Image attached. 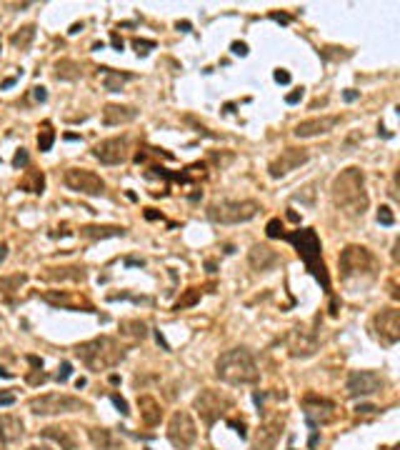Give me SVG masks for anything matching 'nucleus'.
<instances>
[{
  "mask_svg": "<svg viewBox=\"0 0 400 450\" xmlns=\"http://www.w3.org/2000/svg\"><path fill=\"white\" fill-rule=\"evenodd\" d=\"M333 203L345 213V215H363L368 210V190H365V175L360 168H345L340 175H335L333 188H330Z\"/></svg>",
  "mask_w": 400,
  "mask_h": 450,
  "instance_id": "nucleus-1",
  "label": "nucleus"
},
{
  "mask_svg": "<svg viewBox=\"0 0 400 450\" xmlns=\"http://www.w3.org/2000/svg\"><path fill=\"white\" fill-rule=\"evenodd\" d=\"M215 375L225 383V385H255L260 380V368L253 358L250 350L245 348H233L225 350L218 360H215Z\"/></svg>",
  "mask_w": 400,
  "mask_h": 450,
  "instance_id": "nucleus-2",
  "label": "nucleus"
},
{
  "mask_svg": "<svg viewBox=\"0 0 400 450\" xmlns=\"http://www.w3.org/2000/svg\"><path fill=\"white\" fill-rule=\"evenodd\" d=\"M75 355L80 358V363L93 370V373H100V370H110L115 368L123 358H125V350L118 345V340L108 338V335H100V338H93V340H85L75 348Z\"/></svg>",
  "mask_w": 400,
  "mask_h": 450,
  "instance_id": "nucleus-3",
  "label": "nucleus"
},
{
  "mask_svg": "<svg viewBox=\"0 0 400 450\" xmlns=\"http://www.w3.org/2000/svg\"><path fill=\"white\" fill-rule=\"evenodd\" d=\"M288 243H293L295 245V250H298V255L303 258V263H305V268L315 275V280L328 290L330 288V280H328V273H325V265H323V260H320V238H318V233L313 230V228H300V230H293V233H288V235H283Z\"/></svg>",
  "mask_w": 400,
  "mask_h": 450,
  "instance_id": "nucleus-4",
  "label": "nucleus"
},
{
  "mask_svg": "<svg viewBox=\"0 0 400 450\" xmlns=\"http://www.w3.org/2000/svg\"><path fill=\"white\" fill-rule=\"evenodd\" d=\"M260 213L258 200H215L208 205V220L215 225H238L248 223Z\"/></svg>",
  "mask_w": 400,
  "mask_h": 450,
  "instance_id": "nucleus-5",
  "label": "nucleus"
},
{
  "mask_svg": "<svg viewBox=\"0 0 400 450\" xmlns=\"http://www.w3.org/2000/svg\"><path fill=\"white\" fill-rule=\"evenodd\" d=\"M360 275H375V255L363 245H348L340 253V278L353 280Z\"/></svg>",
  "mask_w": 400,
  "mask_h": 450,
  "instance_id": "nucleus-6",
  "label": "nucleus"
},
{
  "mask_svg": "<svg viewBox=\"0 0 400 450\" xmlns=\"http://www.w3.org/2000/svg\"><path fill=\"white\" fill-rule=\"evenodd\" d=\"M28 408L35 415H63V413L88 410V403H83L80 398H73L68 393H45L40 398H33L28 403Z\"/></svg>",
  "mask_w": 400,
  "mask_h": 450,
  "instance_id": "nucleus-7",
  "label": "nucleus"
},
{
  "mask_svg": "<svg viewBox=\"0 0 400 450\" xmlns=\"http://www.w3.org/2000/svg\"><path fill=\"white\" fill-rule=\"evenodd\" d=\"M193 405H195V410L200 413V418H203L205 425H215V420H218L225 410L233 408V398L225 395V393H220V390L205 388V390H200V393L195 395V403H193Z\"/></svg>",
  "mask_w": 400,
  "mask_h": 450,
  "instance_id": "nucleus-8",
  "label": "nucleus"
},
{
  "mask_svg": "<svg viewBox=\"0 0 400 450\" xmlns=\"http://www.w3.org/2000/svg\"><path fill=\"white\" fill-rule=\"evenodd\" d=\"M195 438H198V428H195V420L190 418V413L175 410L170 423H168V440L173 443V448L188 450V448H193Z\"/></svg>",
  "mask_w": 400,
  "mask_h": 450,
  "instance_id": "nucleus-9",
  "label": "nucleus"
},
{
  "mask_svg": "<svg viewBox=\"0 0 400 450\" xmlns=\"http://www.w3.org/2000/svg\"><path fill=\"white\" fill-rule=\"evenodd\" d=\"M65 185L73 190V193H80V195H103L105 193V183L100 175H95L93 170H85V168H70L65 170Z\"/></svg>",
  "mask_w": 400,
  "mask_h": 450,
  "instance_id": "nucleus-10",
  "label": "nucleus"
},
{
  "mask_svg": "<svg viewBox=\"0 0 400 450\" xmlns=\"http://www.w3.org/2000/svg\"><path fill=\"white\" fill-rule=\"evenodd\" d=\"M383 388H385V378L375 370H353L345 383V390L350 398H365V395L380 393Z\"/></svg>",
  "mask_w": 400,
  "mask_h": 450,
  "instance_id": "nucleus-11",
  "label": "nucleus"
},
{
  "mask_svg": "<svg viewBox=\"0 0 400 450\" xmlns=\"http://www.w3.org/2000/svg\"><path fill=\"white\" fill-rule=\"evenodd\" d=\"M285 343H288L290 355H293V358H300V360L315 355V353H318V345H320L318 333L310 330L308 325H295V328L288 333V340H285Z\"/></svg>",
  "mask_w": 400,
  "mask_h": 450,
  "instance_id": "nucleus-12",
  "label": "nucleus"
},
{
  "mask_svg": "<svg viewBox=\"0 0 400 450\" xmlns=\"http://www.w3.org/2000/svg\"><path fill=\"white\" fill-rule=\"evenodd\" d=\"M93 155H95L103 165H120V163H125L128 155H130V143H128L125 135H120V138H105V140H100V143L93 148Z\"/></svg>",
  "mask_w": 400,
  "mask_h": 450,
  "instance_id": "nucleus-13",
  "label": "nucleus"
},
{
  "mask_svg": "<svg viewBox=\"0 0 400 450\" xmlns=\"http://www.w3.org/2000/svg\"><path fill=\"white\" fill-rule=\"evenodd\" d=\"M308 160H310V153L305 148H285V150H280L278 158L270 160L268 173H270V178H283V175L298 170L300 165H305Z\"/></svg>",
  "mask_w": 400,
  "mask_h": 450,
  "instance_id": "nucleus-14",
  "label": "nucleus"
},
{
  "mask_svg": "<svg viewBox=\"0 0 400 450\" xmlns=\"http://www.w3.org/2000/svg\"><path fill=\"white\" fill-rule=\"evenodd\" d=\"M373 328H375V335L380 338V343L395 345L400 340V310H395V308L380 310L373 318Z\"/></svg>",
  "mask_w": 400,
  "mask_h": 450,
  "instance_id": "nucleus-15",
  "label": "nucleus"
},
{
  "mask_svg": "<svg viewBox=\"0 0 400 450\" xmlns=\"http://www.w3.org/2000/svg\"><path fill=\"white\" fill-rule=\"evenodd\" d=\"M340 123L338 115H320V118H308V120H300L295 125V135L298 138H315V135H328L335 130V125Z\"/></svg>",
  "mask_w": 400,
  "mask_h": 450,
  "instance_id": "nucleus-16",
  "label": "nucleus"
},
{
  "mask_svg": "<svg viewBox=\"0 0 400 450\" xmlns=\"http://www.w3.org/2000/svg\"><path fill=\"white\" fill-rule=\"evenodd\" d=\"M333 410H335V405L328 403V400H323V398H315V395L305 398V418H308V425H310L313 430H318V423H320V425L330 423L333 415H335Z\"/></svg>",
  "mask_w": 400,
  "mask_h": 450,
  "instance_id": "nucleus-17",
  "label": "nucleus"
},
{
  "mask_svg": "<svg viewBox=\"0 0 400 450\" xmlns=\"http://www.w3.org/2000/svg\"><path fill=\"white\" fill-rule=\"evenodd\" d=\"M283 435V420H268L258 428L255 438H253V450H275L278 440Z\"/></svg>",
  "mask_w": 400,
  "mask_h": 450,
  "instance_id": "nucleus-18",
  "label": "nucleus"
},
{
  "mask_svg": "<svg viewBox=\"0 0 400 450\" xmlns=\"http://www.w3.org/2000/svg\"><path fill=\"white\" fill-rule=\"evenodd\" d=\"M280 263V255L270 248V245H253L250 250H248V265L255 270V273H268V270H273L275 265Z\"/></svg>",
  "mask_w": 400,
  "mask_h": 450,
  "instance_id": "nucleus-19",
  "label": "nucleus"
},
{
  "mask_svg": "<svg viewBox=\"0 0 400 450\" xmlns=\"http://www.w3.org/2000/svg\"><path fill=\"white\" fill-rule=\"evenodd\" d=\"M23 428H25V425H23L20 415H15V413L0 415V443H3V445H15V443L25 435Z\"/></svg>",
  "mask_w": 400,
  "mask_h": 450,
  "instance_id": "nucleus-20",
  "label": "nucleus"
},
{
  "mask_svg": "<svg viewBox=\"0 0 400 450\" xmlns=\"http://www.w3.org/2000/svg\"><path fill=\"white\" fill-rule=\"evenodd\" d=\"M135 118H138V108H133V105H118V103H110V105L103 108V125H108V128L133 123Z\"/></svg>",
  "mask_w": 400,
  "mask_h": 450,
  "instance_id": "nucleus-21",
  "label": "nucleus"
},
{
  "mask_svg": "<svg viewBox=\"0 0 400 450\" xmlns=\"http://www.w3.org/2000/svg\"><path fill=\"white\" fill-rule=\"evenodd\" d=\"M88 273L85 268L80 265H68V268H45L43 273V280H50V283H65V280H73V283H80L85 280Z\"/></svg>",
  "mask_w": 400,
  "mask_h": 450,
  "instance_id": "nucleus-22",
  "label": "nucleus"
},
{
  "mask_svg": "<svg viewBox=\"0 0 400 450\" xmlns=\"http://www.w3.org/2000/svg\"><path fill=\"white\" fill-rule=\"evenodd\" d=\"M138 408H140V418H143L145 425H158L160 423L163 410H160V403L153 395H140L138 398Z\"/></svg>",
  "mask_w": 400,
  "mask_h": 450,
  "instance_id": "nucleus-23",
  "label": "nucleus"
},
{
  "mask_svg": "<svg viewBox=\"0 0 400 450\" xmlns=\"http://www.w3.org/2000/svg\"><path fill=\"white\" fill-rule=\"evenodd\" d=\"M80 235L88 240H105V238L125 235V228H118V225H83Z\"/></svg>",
  "mask_w": 400,
  "mask_h": 450,
  "instance_id": "nucleus-24",
  "label": "nucleus"
},
{
  "mask_svg": "<svg viewBox=\"0 0 400 450\" xmlns=\"http://www.w3.org/2000/svg\"><path fill=\"white\" fill-rule=\"evenodd\" d=\"M88 438L90 443L98 448V450H120V440L113 435V430L108 428H90L88 430Z\"/></svg>",
  "mask_w": 400,
  "mask_h": 450,
  "instance_id": "nucleus-25",
  "label": "nucleus"
},
{
  "mask_svg": "<svg viewBox=\"0 0 400 450\" xmlns=\"http://www.w3.org/2000/svg\"><path fill=\"white\" fill-rule=\"evenodd\" d=\"M40 435H43V438H48V440H55L58 445H63V450H78L73 433H70V430H65V428H43V433H40Z\"/></svg>",
  "mask_w": 400,
  "mask_h": 450,
  "instance_id": "nucleus-26",
  "label": "nucleus"
},
{
  "mask_svg": "<svg viewBox=\"0 0 400 450\" xmlns=\"http://www.w3.org/2000/svg\"><path fill=\"white\" fill-rule=\"evenodd\" d=\"M103 70V88L108 90V93H120L123 90V83L125 80H133V75L130 73H118V70H110V68H100Z\"/></svg>",
  "mask_w": 400,
  "mask_h": 450,
  "instance_id": "nucleus-27",
  "label": "nucleus"
},
{
  "mask_svg": "<svg viewBox=\"0 0 400 450\" xmlns=\"http://www.w3.org/2000/svg\"><path fill=\"white\" fill-rule=\"evenodd\" d=\"M55 78L58 80H78L80 65L75 60H60V63H55Z\"/></svg>",
  "mask_w": 400,
  "mask_h": 450,
  "instance_id": "nucleus-28",
  "label": "nucleus"
},
{
  "mask_svg": "<svg viewBox=\"0 0 400 450\" xmlns=\"http://www.w3.org/2000/svg\"><path fill=\"white\" fill-rule=\"evenodd\" d=\"M33 38H35V25H25V28H20V30L10 38V45H13V48L25 50V48H30Z\"/></svg>",
  "mask_w": 400,
  "mask_h": 450,
  "instance_id": "nucleus-29",
  "label": "nucleus"
},
{
  "mask_svg": "<svg viewBox=\"0 0 400 450\" xmlns=\"http://www.w3.org/2000/svg\"><path fill=\"white\" fill-rule=\"evenodd\" d=\"M28 280L25 273H15V275H3L0 278V293H13V290H20V285Z\"/></svg>",
  "mask_w": 400,
  "mask_h": 450,
  "instance_id": "nucleus-30",
  "label": "nucleus"
},
{
  "mask_svg": "<svg viewBox=\"0 0 400 450\" xmlns=\"http://www.w3.org/2000/svg\"><path fill=\"white\" fill-rule=\"evenodd\" d=\"M120 330L125 333V335H133V338H145L148 335V325L143 323V320H123L120 323Z\"/></svg>",
  "mask_w": 400,
  "mask_h": 450,
  "instance_id": "nucleus-31",
  "label": "nucleus"
},
{
  "mask_svg": "<svg viewBox=\"0 0 400 450\" xmlns=\"http://www.w3.org/2000/svg\"><path fill=\"white\" fill-rule=\"evenodd\" d=\"M20 188H23V190H30V193H43V188H45V178H43V173H30V178H28V180H23V183H20Z\"/></svg>",
  "mask_w": 400,
  "mask_h": 450,
  "instance_id": "nucleus-32",
  "label": "nucleus"
},
{
  "mask_svg": "<svg viewBox=\"0 0 400 450\" xmlns=\"http://www.w3.org/2000/svg\"><path fill=\"white\" fill-rule=\"evenodd\" d=\"M198 300H200V290H198V288H188V290H185V295L175 303V310H185V308L195 305Z\"/></svg>",
  "mask_w": 400,
  "mask_h": 450,
  "instance_id": "nucleus-33",
  "label": "nucleus"
},
{
  "mask_svg": "<svg viewBox=\"0 0 400 450\" xmlns=\"http://www.w3.org/2000/svg\"><path fill=\"white\" fill-rule=\"evenodd\" d=\"M53 140H55V133H53L50 128H45V130L38 135V148H40V153H48V150L53 148Z\"/></svg>",
  "mask_w": 400,
  "mask_h": 450,
  "instance_id": "nucleus-34",
  "label": "nucleus"
},
{
  "mask_svg": "<svg viewBox=\"0 0 400 450\" xmlns=\"http://www.w3.org/2000/svg\"><path fill=\"white\" fill-rule=\"evenodd\" d=\"M378 223L385 225V228L395 225V215H393V210H390L388 205H380V208H378Z\"/></svg>",
  "mask_w": 400,
  "mask_h": 450,
  "instance_id": "nucleus-35",
  "label": "nucleus"
},
{
  "mask_svg": "<svg viewBox=\"0 0 400 450\" xmlns=\"http://www.w3.org/2000/svg\"><path fill=\"white\" fill-rule=\"evenodd\" d=\"M133 48H135L138 55H148V53L155 48V40H140V38H135V40H133Z\"/></svg>",
  "mask_w": 400,
  "mask_h": 450,
  "instance_id": "nucleus-36",
  "label": "nucleus"
},
{
  "mask_svg": "<svg viewBox=\"0 0 400 450\" xmlns=\"http://www.w3.org/2000/svg\"><path fill=\"white\" fill-rule=\"evenodd\" d=\"M265 235H268V238H280V235H283V225H280L278 218H273V220L265 225Z\"/></svg>",
  "mask_w": 400,
  "mask_h": 450,
  "instance_id": "nucleus-37",
  "label": "nucleus"
},
{
  "mask_svg": "<svg viewBox=\"0 0 400 450\" xmlns=\"http://www.w3.org/2000/svg\"><path fill=\"white\" fill-rule=\"evenodd\" d=\"M23 165H28V150H25V148H20V150L13 155V168H23Z\"/></svg>",
  "mask_w": 400,
  "mask_h": 450,
  "instance_id": "nucleus-38",
  "label": "nucleus"
},
{
  "mask_svg": "<svg viewBox=\"0 0 400 450\" xmlns=\"http://www.w3.org/2000/svg\"><path fill=\"white\" fill-rule=\"evenodd\" d=\"M70 373H73V365L65 360V363H60V368H58V380L60 383H65L68 378H70Z\"/></svg>",
  "mask_w": 400,
  "mask_h": 450,
  "instance_id": "nucleus-39",
  "label": "nucleus"
},
{
  "mask_svg": "<svg viewBox=\"0 0 400 450\" xmlns=\"http://www.w3.org/2000/svg\"><path fill=\"white\" fill-rule=\"evenodd\" d=\"M303 95H305V90H303V88H298V90H293V93H288V95H285V103H288V105H295V103H300V100H303Z\"/></svg>",
  "mask_w": 400,
  "mask_h": 450,
  "instance_id": "nucleus-40",
  "label": "nucleus"
},
{
  "mask_svg": "<svg viewBox=\"0 0 400 450\" xmlns=\"http://www.w3.org/2000/svg\"><path fill=\"white\" fill-rule=\"evenodd\" d=\"M273 78H275V83H280V85H288V83H290V73H288V70H283V68H280V70H275V73H273Z\"/></svg>",
  "mask_w": 400,
  "mask_h": 450,
  "instance_id": "nucleus-41",
  "label": "nucleus"
},
{
  "mask_svg": "<svg viewBox=\"0 0 400 450\" xmlns=\"http://www.w3.org/2000/svg\"><path fill=\"white\" fill-rule=\"evenodd\" d=\"M110 400H113V405H115V408H118L123 415H128V413H130V410H128V403H125L120 395H110Z\"/></svg>",
  "mask_w": 400,
  "mask_h": 450,
  "instance_id": "nucleus-42",
  "label": "nucleus"
},
{
  "mask_svg": "<svg viewBox=\"0 0 400 450\" xmlns=\"http://www.w3.org/2000/svg\"><path fill=\"white\" fill-rule=\"evenodd\" d=\"M230 50H233V55H240V58H243V55H248V45H245V43H240V40H235V43L230 45Z\"/></svg>",
  "mask_w": 400,
  "mask_h": 450,
  "instance_id": "nucleus-43",
  "label": "nucleus"
},
{
  "mask_svg": "<svg viewBox=\"0 0 400 450\" xmlns=\"http://www.w3.org/2000/svg\"><path fill=\"white\" fill-rule=\"evenodd\" d=\"M378 408L375 405H370V403H358L355 405V413H363V415H368V413H375Z\"/></svg>",
  "mask_w": 400,
  "mask_h": 450,
  "instance_id": "nucleus-44",
  "label": "nucleus"
},
{
  "mask_svg": "<svg viewBox=\"0 0 400 450\" xmlns=\"http://www.w3.org/2000/svg\"><path fill=\"white\" fill-rule=\"evenodd\" d=\"M228 425L235 428V433H238L240 438H245V423H243V420H228Z\"/></svg>",
  "mask_w": 400,
  "mask_h": 450,
  "instance_id": "nucleus-45",
  "label": "nucleus"
},
{
  "mask_svg": "<svg viewBox=\"0 0 400 450\" xmlns=\"http://www.w3.org/2000/svg\"><path fill=\"white\" fill-rule=\"evenodd\" d=\"M33 98H35L38 103H45V98H48L45 88H33Z\"/></svg>",
  "mask_w": 400,
  "mask_h": 450,
  "instance_id": "nucleus-46",
  "label": "nucleus"
},
{
  "mask_svg": "<svg viewBox=\"0 0 400 450\" xmlns=\"http://www.w3.org/2000/svg\"><path fill=\"white\" fill-rule=\"evenodd\" d=\"M343 98H345V103H355V100L360 98V93H358V90H345Z\"/></svg>",
  "mask_w": 400,
  "mask_h": 450,
  "instance_id": "nucleus-47",
  "label": "nucleus"
},
{
  "mask_svg": "<svg viewBox=\"0 0 400 450\" xmlns=\"http://www.w3.org/2000/svg\"><path fill=\"white\" fill-rule=\"evenodd\" d=\"M45 380H48L45 373H33V375H28V383H45Z\"/></svg>",
  "mask_w": 400,
  "mask_h": 450,
  "instance_id": "nucleus-48",
  "label": "nucleus"
},
{
  "mask_svg": "<svg viewBox=\"0 0 400 450\" xmlns=\"http://www.w3.org/2000/svg\"><path fill=\"white\" fill-rule=\"evenodd\" d=\"M270 18H273V20H278V23H283V25H288V23H290V18H288V15H283V13H270Z\"/></svg>",
  "mask_w": 400,
  "mask_h": 450,
  "instance_id": "nucleus-49",
  "label": "nucleus"
},
{
  "mask_svg": "<svg viewBox=\"0 0 400 450\" xmlns=\"http://www.w3.org/2000/svg\"><path fill=\"white\" fill-rule=\"evenodd\" d=\"M145 218H148V220H160L163 215H160V213H155L153 208H148V210H145Z\"/></svg>",
  "mask_w": 400,
  "mask_h": 450,
  "instance_id": "nucleus-50",
  "label": "nucleus"
},
{
  "mask_svg": "<svg viewBox=\"0 0 400 450\" xmlns=\"http://www.w3.org/2000/svg\"><path fill=\"white\" fill-rule=\"evenodd\" d=\"M155 340H158V345H163V350H170V345L165 343V338H163V333H160V330L155 333Z\"/></svg>",
  "mask_w": 400,
  "mask_h": 450,
  "instance_id": "nucleus-51",
  "label": "nucleus"
},
{
  "mask_svg": "<svg viewBox=\"0 0 400 450\" xmlns=\"http://www.w3.org/2000/svg\"><path fill=\"white\" fill-rule=\"evenodd\" d=\"M13 403H15L13 395H0V405H13Z\"/></svg>",
  "mask_w": 400,
  "mask_h": 450,
  "instance_id": "nucleus-52",
  "label": "nucleus"
},
{
  "mask_svg": "<svg viewBox=\"0 0 400 450\" xmlns=\"http://www.w3.org/2000/svg\"><path fill=\"white\" fill-rule=\"evenodd\" d=\"M8 258V245L5 243H0V265H3V260Z\"/></svg>",
  "mask_w": 400,
  "mask_h": 450,
  "instance_id": "nucleus-53",
  "label": "nucleus"
},
{
  "mask_svg": "<svg viewBox=\"0 0 400 450\" xmlns=\"http://www.w3.org/2000/svg\"><path fill=\"white\" fill-rule=\"evenodd\" d=\"M13 85H15V78H5L3 83H0V88H3V90H5V88H13Z\"/></svg>",
  "mask_w": 400,
  "mask_h": 450,
  "instance_id": "nucleus-54",
  "label": "nucleus"
},
{
  "mask_svg": "<svg viewBox=\"0 0 400 450\" xmlns=\"http://www.w3.org/2000/svg\"><path fill=\"white\" fill-rule=\"evenodd\" d=\"M113 48H118V50H123V40H120V38H118L115 33H113Z\"/></svg>",
  "mask_w": 400,
  "mask_h": 450,
  "instance_id": "nucleus-55",
  "label": "nucleus"
},
{
  "mask_svg": "<svg viewBox=\"0 0 400 450\" xmlns=\"http://www.w3.org/2000/svg\"><path fill=\"white\" fill-rule=\"evenodd\" d=\"M288 220H293V223H300V215H298L295 210H288Z\"/></svg>",
  "mask_w": 400,
  "mask_h": 450,
  "instance_id": "nucleus-56",
  "label": "nucleus"
},
{
  "mask_svg": "<svg viewBox=\"0 0 400 450\" xmlns=\"http://www.w3.org/2000/svg\"><path fill=\"white\" fill-rule=\"evenodd\" d=\"M178 30H183V33H188V30H190V23H188V20H183V23H178Z\"/></svg>",
  "mask_w": 400,
  "mask_h": 450,
  "instance_id": "nucleus-57",
  "label": "nucleus"
},
{
  "mask_svg": "<svg viewBox=\"0 0 400 450\" xmlns=\"http://www.w3.org/2000/svg\"><path fill=\"white\" fill-rule=\"evenodd\" d=\"M125 265H145V263H143V260H138V258H128V260H125Z\"/></svg>",
  "mask_w": 400,
  "mask_h": 450,
  "instance_id": "nucleus-58",
  "label": "nucleus"
},
{
  "mask_svg": "<svg viewBox=\"0 0 400 450\" xmlns=\"http://www.w3.org/2000/svg\"><path fill=\"white\" fill-rule=\"evenodd\" d=\"M80 30H83V23H75V25L70 28V33H73V35H75V33H80Z\"/></svg>",
  "mask_w": 400,
  "mask_h": 450,
  "instance_id": "nucleus-59",
  "label": "nucleus"
},
{
  "mask_svg": "<svg viewBox=\"0 0 400 450\" xmlns=\"http://www.w3.org/2000/svg\"><path fill=\"white\" fill-rule=\"evenodd\" d=\"M205 268H208V273H215V263H213V260H208Z\"/></svg>",
  "mask_w": 400,
  "mask_h": 450,
  "instance_id": "nucleus-60",
  "label": "nucleus"
},
{
  "mask_svg": "<svg viewBox=\"0 0 400 450\" xmlns=\"http://www.w3.org/2000/svg\"><path fill=\"white\" fill-rule=\"evenodd\" d=\"M75 388H78V390L85 388V378H78V380H75Z\"/></svg>",
  "mask_w": 400,
  "mask_h": 450,
  "instance_id": "nucleus-61",
  "label": "nucleus"
},
{
  "mask_svg": "<svg viewBox=\"0 0 400 450\" xmlns=\"http://www.w3.org/2000/svg\"><path fill=\"white\" fill-rule=\"evenodd\" d=\"M28 450H50V448H43V445H33V448H28Z\"/></svg>",
  "mask_w": 400,
  "mask_h": 450,
  "instance_id": "nucleus-62",
  "label": "nucleus"
}]
</instances>
